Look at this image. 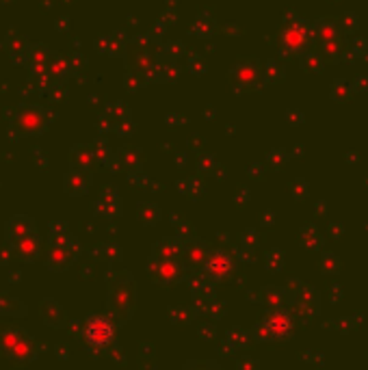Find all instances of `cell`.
Instances as JSON below:
<instances>
[{"label": "cell", "instance_id": "6da1fadb", "mask_svg": "<svg viewBox=\"0 0 368 370\" xmlns=\"http://www.w3.org/2000/svg\"><path fill=\"white\" fill-rule=\"evenodd\" d=\"M312 46V29L310 24L304 22L297 16H289L282 26L280 33V48L284 54H291V57H299V54H306Z\"/></svg>", "mask_w": 368, "mask_h": 370}, {"label": "cell", "instance_id": "7a4b0ae2", "mask_svg": "<svg viewBox=\"0 0 368 370\" xmlns=\"http://www.w3.org/2000/svg\"><path fill=\"white\" fill-rule=\"evenodd\" d=\"M134 301H137V293H134V284L132 278H117L111 284V291H108V314L113 317V321H117L119 325L128 323L130 314L134 310Z\"/></svg>", "mask_w": 368, "mask_h": 370}, {"label": "cell", "instance_id": "3957f363", "mask_svg": "<svg viewBox=\"0 0 368 370\" xmlns=\"http://www.w3.org/2000/svg\"><path fill=\"white\" fill-rule=\"evenodd\" d=\"M0 353H5L13 362H31L37 355V347L29 334L20 329H5L0 332Z\"/></svg>", "mask_w": 368, "mask_h": 370}, {"label": "cell", "instance_id": "277c9868", "mask_svg": "<svg viewBox=\"0 0 368 370\" xmlns=\"http://www.w3.org/2000/svg\"><path fill=\"white\" fill-rule=\"evenodd\" d=\"M83 338L93 349H106L115 340V321L111 314H91L85 321Z\"/></svg>", "mask_w": 368, "mask_h": 370}, {"label": "cell", "instance_id": "5b68a950", "mask_svg": "<svg viewBox=\"0 0 368 370\" xmlns=\"http://www.w3.org/2000/svg\"><path fill=\"white\" fill-rule=\"evenodd\" d=\"M267 327L271 329L275 340H291L293 336V317L286 310L275 308V310H269L267 317H265Z\"/></svg>", "mask_w": 368, "mask_h": 370}, {"label": "cell", "instance_id": "8992f818", "mask_svg": "<svg viewBox=\"0 0 368 370\" xmlns=\"http://www.w3.org/2000/svg\"><path fill=\"white\" fill-rule=\"evenodd\" d=\"M149 275H152L154 282L169 286L182 280V267L175 264V260H152L149 262Z\"/></svg>", "mask_w": 368, "mask_h": 370}, {"label": "cell", "instance_id": "52a82bcc", "mask_svg": "<svg viewBox=\"0 0 368 370\" xmlns=\"http://www.w3.org/2000/svg\"><path fill=\"white\" fill-rule=\"evenodd\" d=\"M310 29H312V41H317L319 46L343 37V33L338 29V18H321L315 22V26H310Z\"/></svg>", "mask_w": 368, "mask_h": 370}, {"label": "cell", "instance_id": "ba28073f", "mask_svg": "<svg viewBox=\"0 0 368 370\" xmlns=\"http://www.w3.org/2000/svg\"><path fill=\"white\" fill-rule=\"evenodd\" d=\"M204 269H206V273L212 280H221V278H225L228 273L232 271V260L223 251H214V254H210L206 258Z\"/></svg>", "mask_w": 368, "mask_h": 370}, {"label": "cell", "instance_id": "9c48e42d", "mask_svg": "<svg viewBox=\"0 0 368 370\" xmlns=\"http://www.w3.org/2000/svg\"><path fill=\"white\" fill-rule=\"evenodd\" d=\"M319 54H321V59L323 61H330V63H336L340 59H345L347 57V52H349V41L345 37H338V39H332V41H327V44H321L319 46Z\"/></svg>", "mask_w": 368, "mask_h": 370}, {"label": "cell", "instance_id": "30bf717a", "mask_svg": "<svg viewBox=\"0 0 368 370\" xmlns=\"http://www.w3.org/2000/svg\"><path fill=\"white\" fill-rule=\"evenodd\" d=\"M351 93H353L351 82L345 80V78H336V80L332 82V87H330V98H332L334 102H347V100L351 98Z\"/></svg>", "mask_w": 368, "mask_h": 370}, {"label": "cell", "instance_id": "8fae6325", "mask_svg": "<svg viewBox=\"0 0 368 370\" xmlns=\"http://www.w3.org/2000/svg\"><path fill=\"white\" fill-rule=\"evenodd\" d=\"M338 29H340V33H343V37H353V35H356L358 29H360L358 13L347 11L345 16H340L338 18Z\"/></svg>", "mask_w": 368, "mask_h": 370}, {"label": "cell", "instance_id": "7c38bea8", "mask_svg": "<svg viewBox=\"0 0 368 370\" xmlns=\"http://www.w3.org/2000/svg\"><path fill=\"white\" fill-rule=\"evenodd\" d=\"M302 245H306L308 249H321V245H323V236H321V232L317 227H304L302 230Z\"/></svg>", "mask_w": 368, "mask_h": 370}, {"label": "cell", "instance_id": "4fadbf2b", "mask_svg": "<svg viewBox=\"0 0 368 370\" xmlns=\"http://www.w3.org/2000/svg\"><path fill=\"white\" fill-rule=\"evenodd\" d=\"M302 67L306 72H323V67H325V61L321 59V54L319 52H306L302 54Z\"/></svg>", "mask_w": 368, "mask_h": 370}, {"label": "cell", "instance_id": "5bb4252c", "mask_svg": "<svg viewBox=\"0 0 368 370\" xmlns=\"http://www.w3.org/2000/svg\"><path fill=\"white\" fill-rule=\"evenodd\" d=\"M262 299L271 310H275V308H282V304H284V293L278 291L275 286H269V288H265Z\"/></svg>", "mask_w": 368, "mask_h": 370}, {"label": "cell", "instance_id": "9a60e30c", "mask_svg": "<svg viewBox=\"0 0 368 370\" xmlns=\"http://www.w3.org/2000/svg\"><path fill=\"white\" fill-rule=\"evenodd\" d=\"M340 269H343V262H340V258L336 254H323V258H321L323 273H338Z\"/></svg>", "mask_w": 368, "mask_h": 370}, {"label": "cell", "instance_id": "2e32d148", "mask_svg": "<svg viewBox=\"0 0 368 370\" xmlns=\"http://www.w3.org/2000/svg\"><path fill=\"white\" fill-rule=\"evenodd\" d=\"M16 249H18V256H22L24 260H33L39 251V243H31V241L22 238Z\"/></svg>", "mask_w": 368, "mask_h": 370}, {"label": "cell", "instance_id": "e0dca14e", "mask_svg": "<svg viewBox=\"0 0 368 370\" xmlns=\"http://www.w3.org/2000/svg\"><path fill=\"white\" fill-rule=\"evenodd\" d=\"M252 334H254V338H256V340H262V342L275 340V338H273V334H271V329L267 327V323H265V321L258 323V325L252 329Z\"/></svg>", "mask_w": 368, "mask_h": 370}, {"label": "cell", "instance_id": "ac0fdd59", "mask_svg": "<svg viewBox=\"0 0 368 370\" xmlns=\"http://www.w3.org/2000/svg\"><path fill=\"white\" fill-rule=\"evenodd\" d=\"M184 370H221L214 362H193V364H186Z\"/></svg>", "mask_w": 368, "mask_h": 370}, {"label": "cell", "instance_id": "d6986e66", "mask_svg": "<svg viewBox=\"0 0 368 370\" xmlns=\"http://www.w3.org/2000/svg\"><path fill=\"white\" fill-rule=\"evenodd\" d=\"M353 91H368V76H358L353 80Z\"/></svg>", "mask_w": 368, "mask_h": 370}, {"label": "cell", "instance_id": "ffe728a7", "mask_svg": "<svg viewBox=\"0 0 368 370\" xmlns=\"http://www.w3.org/2000/svg\"><path fill=\"white\" fill-rule=\"evenodd\" d=\"M351 46H353V54H362L368 44H366V39H353Z\"/></svg>", "mask_w": 368, "mask_h": 370}, {"label": "cell", "instance_id": "44dd1931", "mask_svg": "<svg viewBox=\"0 0 368 370\" xmlns=\"http://www.w3.org/2000/svg\"><path fill=\"white\" fill-rule=\"evenodd\" d=\"M332 3H338V0H332Z\"/></svg>", "mask_w": 368, "mask_h": 370}]
</instances>
